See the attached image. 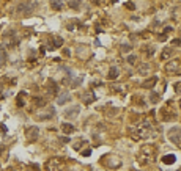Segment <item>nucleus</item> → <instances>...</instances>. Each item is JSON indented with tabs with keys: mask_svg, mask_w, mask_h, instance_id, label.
<instances>
[{
	"mask_svg": "<svg viewBox=\"0 0 181 171\" xmlns=\"http://www.w3.org/2000/svg\"><path fill=\"white\" fill-rule=\"evenodd\" d=\"M135 61H137V57H135V55H129V57H128V63L134 64Z\"/></svg>",
	"mask_w": 181,
	"mask_h": 171,
	"instance_id": "obj_26",
	"label": "nucleus"
},
{
	"mask_svg": "<svg viewBox=\"0 0 181 171\" xmlns=\"http://www.w3.org/2000/svg\"><path fill=\"white\" fill-rule=\"evenodd\" d=\"M148 71H150V64H148V63H143V64H140L139 74H142V75H145V74H148Z\"/></svg>",
	"mask_w": 181,
	"mask_h": 171,
	"instance_id": "obj_20",
	"label": "nucleus"
},
{
	"mask_svg": "<svg viewBox=\"0 0 181 171\" xmlns=\"http://www.w3.org/2000/svg\"><path fill=\"white\" fill-rule=\"evenodd\" d=\"M173 57V47H166L162 49V53H161V58L162 60H168Z\"/></svg>",
	"mask_w": 181,
	"mask_h": 171,
	"instance_id": "obj_10",
	"label": "nucleus"
},
{
	"mask_svg": "<svg viewBox=\"0 0 181 171\" xmlns=\"http://www.w3.org/2000/svg\"><path fill=\"white\" fill-rule=\"evenodd\" d=\"M173 88H175V91L177 93H181V82H177V83L173 85Z\"/></svg>",
	"mask_w": 181,
	"mask_h": 171,
	"instance_id": "obj_28",
	"label": "nucleus"
},
{
	"mask_svg": "<svg viewBox=\"0 0 181 171\" xmlns=\"http://www.w3.org/2000/svg\"><path fill=\"white\" fill-rule=\"evenodd\" d=\"M62 130H63V134L69 135V134H73L76 129H74V126L69 124V123H62Z\"/></svg>",
	"mask_w": 181,
	"mask_h": 171,
	"instance_id": "obj_13",
	"label": "nucleus"
},
{
	"mask_svg": "<svg viewBox=\"0 0 181 171\" xmlns=\"http://www.w3.org/2000/svg\"><path fill=\"white\" fill-rule=\"evenodd\" d=\"M112 90H115V91H120V93H121V91L124 90V85H120V83H113V85H112Z\"/></svg>",
	"mask_w": 181,
	"mask_h": 171,
	"instance_id": "obj_24",
	"label": "nucleus"
},
{
	"mask_svg": "<svg viewBox=\"0 0 181 171\" xmlns=\"http://www.w3.org/2000/svg\"><path fill=\"white\" fill-rule=\"evenodd\" d=\"M63 53H65V55H66V57H68V55H69V49H65V50H63Z\"/></svg>",
	"mask_w": 181,
	"mask_h": 171,
	"instance_id": "obj_34",
	"label": "nucleus"
},
{
	"mask_svg": "<svg viewBox=\"0 0 181 171\" xmlns=\"http://www.w3.org/2000/svg\"><path fill=\"white\" fill-rule=\"evenodd\" d=\"M27 171H33V170H32V168H29V170H27Z\"/></svg>",
	"mask_w": 181,
	"mask_h": 171,
	"instance_id": "obj_36",
	"label": "nucleus"
},
{
	"mask_svg": "<svg viewBox=\"0 0 181 171\" xmlns=\"http://www.w3.org/2000/svg\"><path fill=\"white\" fill-rule=\"evenodd\" d=\"M175 160H177V157H175L173 154H167V156L162 157V162L166 165H172V163H175Z\"/></svg>",
	"mask_w": 181,
	"mask_h": 171,
	"instance_id": "obj_16",
	"label": "nucleus"
},
{
	"mask_svg": "<svg viewBox=\"0 0 181 171\" xmlns=\"http://www.w3.org/2000/svg\"><path fill=\"white\" fill-rule=\"evenodd\" d=\"M140 165H150L155 162V148L151 145H143L140 148V154L137 156Z\"/></svg>",
	"mask_w": 181,
	"mask_h": 171,
	"instance_id": "obj_2",
	"label": "nucleus"
},
{
	"mask_svg": "<svg viewBox=\"0 0 181 171\" xmlns=\"http://www.w3.org/2000/svg\"><path fill=\"white\" fill-rule=\"evenodd\" d=\"M52 115H54V108L51 107V108H47L44 113H38L36 115V119L38 121H46V119H51Z\"/></svg>",
	"mask_w": 181,
	"mask_h": 171,
	"instance_id": "obj_9",
	"label": "nucleus"
},
{
	"mask_svg": "<svg viewBox=\"0 0 181 171\" xmlns=\"http://www.w3.org/2000/svg\"><path fill=\"white\" fill-rule=\"evenodd\" d=\"M159 99H161V97H159L157 93H156V91H151V94H150V101H151V104H157V102H159Z\"/></svg>",
	"mask_w": 181,
	"mask_h": 171,
	"instance_id": "obj_21",
	"label": "nucleus"
},
{
	"mask_svg": "<svg viewBox=\"0 0 181 171\" xmlns=\"http://www.w3.org/2000/svg\"><path fill=\"white\" fill-rule=\"evenodd\" d=\"M159 115H161L162 121H173L177 119V107L173 105V102H167L166 105H162L159 110Z\"/></svg>",
	"mask_w": 181,
	"mask_h": 171,
	"instance_id": "obj_3",
	"label": "nucleus"
},
{
	"mask_svg": "<svg viewBox=\"0 0 181 171\" xmlns=\"http://www.w3.org/2000/svg\"><path fill=\"white\" fill-rule=\"evenodd\" d=\"M118 72H120L118 68H117V66H113V68H110V71H109L107 79H109V80H115V79L118 77Z\"/></svg>",
	"mask_w": 181,
	"mask_h": 171,
	"instance_id": "obj_15",
	"label": "nucleus"
},
{
	"mask_svg": "<svg viewBox=\"0 0 181 171\" xmlns=\"http://www.w3.org/2000/svg\"><path fill=\"white\" fill-rule=\"evenodd\" d=\"M151 132H153V126L148 119H142L135 127H131L129 129V135L131 138L139 141V140H145L148 137H151Z\"/></svg>",
	"mask_w": 181,
	"mask_h": 171,
	"instance_id": "obj_1",
	"label": "nucleus"
},
{
	"mask_svg": "<svg viewBox=\"0 0 181 171\" xmlns=\"http://www.w3.org/2000/svg\"><path fill=\"white\" fill-rule=\"evenodd\" d=\"M120 50H121V53H124V52H131V50H132V46H129V44H121Z\"/></svg>",
	"mask_w": 181,
	"mask_h": 171,
	"instance_id": "obj_22",
	"label": "nucleus"
},
{
	"mask_svg": "<svg viewBox=\"0 0 181 171\" xmlns=\"http://www.w3.org/2000/svg\"><path fill=\"white\" fill-rule=\"evenodd\" d=\"M46 170L47 171H63V162L58 157H52L46 162Z\"/></svg>",
	"mask_w": 181,
	"mask_h": 171,
	"instance_id": "obj_4",
	"label": "nucleus"
},
{
	"mask_svg": "<svg viewBox=\"0 0 181 171\" xmlns=\"http://www.w3.org/2000/svg\"><path fill=\"white\" fill-rule=\"evenodd\" d=\"M27 94H25V91H21L19 93V96H18V101H16V102H18V105L19 107H24L25 105V104H24V97H25Z\"/></svg>",
	"mask_w": 181,
	"mask_h": 171,
	"instance_id": "obj_18",
	"label": "nucleus"
},
{
	"mask_svg": "<svg viewBox=\"0 0 181 171\" xmlns=\"http://www.w3.org/2000/svg\"><path fill=\"white\" fill-rule=\"evenodd\" d=\"M90 154H91V149H85V151H82V156H84V157H88Z\"/></svg>",
	"mask_w": 181,
	"mask_h": 171,
	"instance_id": "obj_30",
	"label": "nucleus"
},
{
	"mask_svg": "<svg viewBox=\"0 0 181 171\" xmlns=\"http://www.w3.org/2000/svg\"><path fill=\"white\" fill-rule=\"evenodd\" d=\"M0 93H2V86H0ZM0 97H3V96H2V94H0Z\"/></svg>",
	"mask_w": 181,
	"mask_h": 171,
	"instance_id": "obj_35",
	"label": "nucleus"
},
{
	"mask_svg": "<svg viewBox=\"0 0 181 171\" xmlns=\"http://www.w3.org/2000/svg\"><path fill=\"white\" fill-rule=\"evenodd\" d=\"M180 42H181L180 39H173V42H172V44H173V46H180Z\"/></svg>",
	"mask_w": 181,
	"mask_h": 171,
	"instance_id": "obj_33",
	"label": "nucleus"
},
{
	"mask_svg": "<svg viewBox=\"0 0 181 171\" xmlns=\"http://www.w3.org/2000/svg\"><path fill=\"white\" fill-rule=\"evenodd\" d=\"M168 140L173 143L175 146L181 148V127H172L168 130Z\"/></svg>",
	"mask_w": 181,
	"mask_h": 171,
	"instance_id": "obj_5",
	"label": "nucleus"
},
{
	"mask_svg": "<svg viewBox=\"0 0 181 171\" xmlns=\"http://www.w3.org/2000/svg\"><path fill=\"white\" fill-rule=\"evenodd\" d=\"M62 5H63V2H51V7L54 10H60L62 8Z\"/></svg>",
	"mask_w": 181,
	"mask_h": 171,
	"instance_id": "obj_25",
	"label": "nucleus"
},
{
	"mask_svg": "<svg viewBox=\"0 0 181 171\" xmlns=\"http://www.w3.org/2000/svg\"><path fill=\"white\" fill-rule=\"evenodd\" d=\"M38 135H40V129L36 126H30V127L25 129V138L29 141H35L38 138Z\"/></svg>",
	"mask_w": 181,
	"mask_h": 171,
	"instance_id": "obj_8",
	"label": "nucleus"
},
{
	"mask_svg": "<svg viewBox=\"0 0 181 171\" xmlns=\"http://www.w3.org/2000/svg\"><path fill=\"white\" fill-rule=\"evenodd\" d=\"M166 72L167 74H181V61L180 60H172L170 63H167Z\"/></svg>",
	"mask_w": 181,
	"mask_h": 171,
	"instance_id": "obj_6",
	"label": "nucleus"
},
{
	"mask_svg": "<svg viewBox=\"0 0 181 171\" xmlns=\"http://www.w3.org/2000/svg\"><path fill=\"white\" fill-rule=\"evenodd\" d=\"M142 53H143L145 57H151V55L155 53V46H150V44L143 46V47H142Z\"/></svg>",
	"mask_w": 181,
	"mask_h": 171,
	"instance_id": "obj_14",
	"label": "nucleus"
},
{
	"mask_svg": "<svg viewBox=\"0 0 181 171\" xmlns=\"http://www.w3.org/2000/svg\"><path fill=\"white\" fill-rule=\"evenodd\" d=\"M35 5H36L35 2H22L18 5V11L21 14H30L32 10L35 8Z\"/></svg>",
	"mask_w": 181,
	"mask_h": 171,
	"instance_id": "obj_7",
	"label": "nucleus"
},
{
	"mask_svg": "<svg viewBox=\"0 0 181 171\" xmlns=\"http://www.w3.org/2000/svg\"><path fill=\"white\" fill-rule=\"evenodd\" d=\"M0 132H2V134H7V126L0 124Z\"/></svg>",
	"mask_w": 181,
	"mask_h": 171,
	"instance_id": "obj_31",
	"label": "nucleus"
},
{
	"mask_svg": "<svg viewBox=\"0 0 181 171\" xmlns=\"http://www.w3.org/2000/svg\"><path fill=\"white\" fill-rule=\"evenodd\" d=\"M68 5H69V8H79L80 2H68Z\"/></svg>",
	"mask_w": 181,
	"mask_h": 171,
	"instance_id": "obj_27",
	"label": "nucleus"
},
{
	"mask_svg": "<svg viewBox=\"0 0 181 171\" xmlns=\"http://www.w3.org/2000/svg\"><path fill=\"white\" fill-rule=\"evenodd\" d=\"M79 112H80V108L74 105V107H71V108H68V110H65V116H66V118L76 116V115H79Z\"/></svg>",
	"mask_w": 181,
	"mask_h": 171,
	"instance_id": "obj_11",
	"label": "nucleus"
},
{
	"mask_svg": "<svg viewBox=\"0 0 181 171\" xmlns=\"http://www.w3.org/2000/svg\"><path fill=\"white\" fill-rule=\"evenodd\" d=\"M33 104L38 107V108H43V107H46V101L43 97H35L33 99Z\"/></svg>",
	"mask_w": 181,
	"mask_h": 171,
	"instance_id": "obj_17",
	"label": "nucleus"
},
{
	"mask_svg": "<svg viewBox=\"0 0 181 171\" xmlns=\"http://www.w3.org/2000/svg\"><path fill=\"white\" fill-rule=\"evenodd\" d=\"M173 28H172V27H166V28H164V31H166V33H170V31H172Z\"/></svg>",
	"mask_w": 181,
	"mask_h": 171,
	"instance_id": "obj_32",
	"label": "nucleus"
},
{
	"mask_svg": "<svg viewBox=\"0 0 181 171\" xmlns=\"http://www.w3.org/2000/svg\"><path fill=\"white\" fill-rule=\"evenodd\" d=\"M157 82V77H151V79H146V82H143L142 83V88H146V90H150V88H153L156 85Z\"/></svg>",
	"mask_w": 181,
	"mask_h": 171,
	"instance_id": "obj_12",
	"label": "nucleus"
},
{
	"mask_svg": "<svg viewBox=\"0 0 181 171\" xmlns=\"http://www.w3.org/2000/svg\"><path fill=\"white\" fill-rule=\"evenodd\" d=\"M180 107H181V99H180Z\"/></svg>",
	"mask_w": 181,
	"mask_h": 171,
	"instance_id": "obj_37",
	"label": "nucleus"
},
{
	"mask_svg": "<svg viewBox=\"0 0 181 171\" xmlns=\"http://www.w3.org/2000/svg\"><path fill=\"white\" fill-rule=\"evenodd\" d=\"M68 101H69V96H68V94H65V96H60V97L57 99V102L60 104V105H62V104H66Z\"/></svg>",
	"mask_w": 181,
	"mask_h": 171,
	"instance_id": "obj_23",
	"label": "nucleus"
},
{
	"mask_svg": "<svg viewBox=\"0 0 181 171\" xmlns=\"http://www.w3.org/2000/svg\"><path fill=\"white\" fill-rule=\"evenodd\" d=\"M126 8H128V10H135L134 2H126Z\"/></svg>",
	"mask_w": 181,
	"mask_h": 171,
	"instance_id": "obj_29",
	"label": "nucleus"
},
{
	"mask_svg": "<svg viewBox=\"0 0 181 171\" xmlns=\"http://www.w3.org/2000/svg\"><path fill=\"white\" fill-rule=\"evenodd\" d=\"M57 91H58L57 83H55V82H51V83H49V93H51L52 96H55V94H57Z\"/></svg>",
	"mask_w": 181,
	"mask_h": 171,
	"instance_id": "obj_19",
	"label": "nucleus"
}]
</instances>
